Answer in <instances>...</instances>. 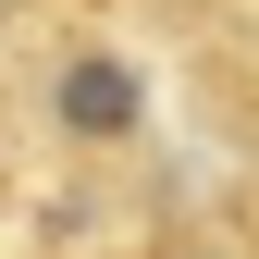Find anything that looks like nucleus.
Segmentation results:
<instances>
[{
  "label": "nucleus",
  "instance_id": "1",
  "mask_svg": "<svg viewBox=\"0 0 259 259\" xmlns=\"http://www.w3.org/2000/svg\"><path fill=\"white\" fill-rule=\"evenodd\" d=\"M62 123H74V136H123V123H136V74H123V62H74V74H62Z\"/></svg>",
  "mask_w": 259,
  "mask_h": 259
}]
</instances>
